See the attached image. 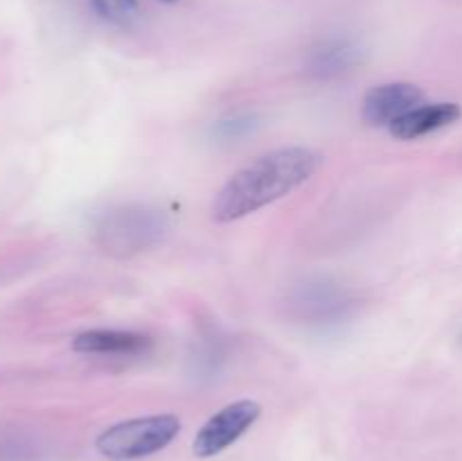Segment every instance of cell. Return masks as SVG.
Wrapping results in <instances>:
<instances>
[{
	"instance_id": "cell-1",
	"label": "cell",
	"mask_w": 462,
	"mask_h": 461,
	"mask_svg": "<svg viewBox=\"0 0 462 461\" xmlns=\"http://www.w3.org/2000/svg\"><path fill=\"white\" fill-rule=\"evenodd\" d=\"M320 156L310 147H282L262 154L235 172L212 202V220L219 224L242 220L287 197L316 174Z\"/></svg>"
},
{
	"instance_id": "cell-2",
	"label": "cell",
	"mask_w": 462,
	"mask_h": 461,
	"mask_svg": "<svg viewBox=\"0 0 462 461\" xmlns=\"http://www.w3.org/2000/svg\"><path fill=\"white\" fill-rule=\"evenodd\" d=\"M180 432V420L174 414H153L122 420L97 437L95 446L111 461H134L165 450Z\"/></svg>"
},
{
	"instance_id": "cell-3",
	"label": "cell",
	"mask_w": 462,
	"mask_h": 461,
	"mask_svg": "<svg viewBox=\"0 0 462 461\" xmlns=\"http://www.w3.org/2000/svg\"><path fill=\"white\" fill-rule=\"evenodd\" d=\"M167 230L161 211L149 206H120L104 212L95 226V238L113 256H131L156 244Z\"/></svg>"
},
{
	"instance_id": "cell-4",
	"label": "cell",
	"mask_w": 462,
	"mask_h": 461,
	"mask_svg": "<svg viewBox=\"0 0 462 461\" xmlns=\"http://www.w3.org/2000/svg\"><path fill=\"white\" fill-rule=\"evenodd\" d=\"M262 416V405L255 400H237L226 405L224 409L217 411L215 416L203 423V428L199 429L197 437H194L192 450L199 459H210V456L221 455L224 450H228L233 443H237L253 425L257 423V419Z\"/></svg>"
},
{
	"instance_id": "cell-5",
	"label": "cell",
	"mask_w": 462,
	"mask_h": 461,
	"mask_svg": "<svg viewBox=\"0 0 462 461\" xmlns=\"http://www.w3.org/2000/svg\"><path fill=\"white\" fill-rule=\"evenodd\" d=\"M424 104V90L409 81H391L370 89L361 102V118L368 127H391L397 118Z\"/></svg>"
},
{
	"instance_id": "cell-6",
	"label": "cell",
	"mask_w": 462,
	"mask_h": 461,
	"mask_svg": "<svg viewBox=\"0 0 462 461\" xmlns=\"http://www.w3.org/2000/svg\"><path fill=\"white\" fill-rule=\"evenodd\" d=\"M153 348L149 334L135 330L95 328L84 330L72 339V351L84 355H116V357H140Z\"/></svg>"
},
{
	"instance_id": "cell-7",
	"label": "cell",
	"mask_w": 462,
	"mask_h": 461,
	"mask_svg": "<svg viewBox=\"0 0 462 461\" xmlns=\"http://www.w3.org/2000/svg\"><path fill=\"white\" fill-rule=\"evenodd\" d=\"M462 116L460 104L456 102H433V104H420L413 111L404 113L402 118H397L388 131L395 136L397 140H415L422 138V136L433 134L438 129H445V127L458 122Z\"/></svg>"
},
{
	"instance_id": "cell-8",
	"label": "cell",
	"mask_w": 462,
	"mask_h": 461,
	"mask_svg": "<svg viewBox=\"0 0 462 461\" xmlns=\"http://www.w3.org/2000/svg\"><path fill=\"white\" fill-rule=\"evenodd\" d=\"M361 61V48L350 39L323 41L316 50H311L307 71L316 80H337L350 72Z\"/></svg>"
},
{
	"instance_id": "cell-9",
	"label": "cell",
	"mask_w": 462,
	"mask_h": 461,
	"mask_svg": "<svg viewBox=\"0 0 462 461\" xmlns=\"http://www.w3.org/2000/svg\"><path fill=\"white\" fill-rule=\"evenodd\" d=\"M90 5L113 25H129L138 16V0H90Z\"/></svg>"
},
{
	"instance_id": "cell-10",
	"label": "cell",
	"mask_w": 462,
	"mask_h": 461,
	"mask_svg": "<svg viewBox=\"0 0 462 461\" xmlns=\"http://www.w3.org/2000/svg\"><path fill=\"white\" fill-rule=\"evenodd\" d=\"M253 118L251 116H235V118H228V120H221L219 127H217V131H219V136H224V138H239V136L246 134L248 129H253Z\"/></svg>"
},
{
	"instance_id": "cell-11",
	"label": "cell",
	"mask_w": 462,
	"mask_h": 461,
	"mask_svg": "<svg viewBox=\"0 0 462 461\" xmlns=\"http://www.w3.org/2000/svg\"><path fill=\"white\" fill-rule=\"evenodd\" d=\"M158 3H167V5H171V3H179V0H158Z\"/></svg>"
},
{
	"instance_id": "cell-12",
	"label": "cell",
	"mask_w": 462,
	"mask_h": 461,
	"mask_svg": "<svg viewBox=\"0 0 462 461\" xmlns=\"http://www.w3.org/2000/svg\"><path fill=\"white\" fill-rule=\"evenodd\" d=\"M458 339H460V346H462V333H460V337H458Z\"/></svg>"
}]
</instances>
